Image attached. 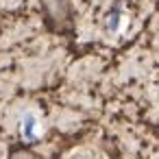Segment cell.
Here are the masks:
<instances>
[{"label":"cell","instance_id":"1","mask_svg":"<svg viewBox=\"0 0 159 159\" xmlns=\"http://www.w3.org/2000/svg\"><path fill=\"white\" fill-rule=\"evenodd\" d=\"M118 24H120V11L116 9V11H111V16H109V20H107V26H109L111 31H118Z\"/></svg>","mask_w":159,"mask_h":159}]
</instances>
